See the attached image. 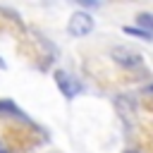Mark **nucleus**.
<instances>
[{
	"mask_svg": "<svg viewBox=\"0 0 153 153\" xmlns=\"http://www.w3.org/2000/svg\"><path fill=\"white\" fill-rule=\"evenodd\" d=\"M55 81H57V86H60V91H62V96H67V98H74L79 91H81V84L79 81H74L67 72H62V69H57L55 72Z\"/></svg>",
	"mask_w": 153,
	"mask_h": 153,
	"instance_id": "nucleus-3",
	"label": "nucleus"
},
{
	"mask_svg": "<svg viewBox=\"0 0 153 153\" xmlns=\"http://www.w3.org/2000/svg\"><path fill=\"white\" fill-rule=\"evenodd\" d=\"M112 60H115L117 65L127 67V69H134V67H139V65L143 62V57H141L136 50H131V48H124V45H117V48H112Z\"/></svg>",
	"mask_w": 153,
	"mask_h": 153,
	"instance_id": "nucleus-2",
	"label": "nucleus"
},
{
	"mask_svg": "<svg viewBox=\"0 0 153 153\" xmlns=\"http://www.w3.org/2000/svg\"><path fill=\"white\" fill-rule=\"evenodd\" d=\"M136 24H139V29L153 33V14H151V12H139V14H136Z\"/></svg>",
	"mask_w": 153,
	"mask_h": 153,
	"instance_id": "nucleus-5",
	"label": "nucleus"
},
{
	"mask_svg": "<svg viewBox=\"0 0 153 153\" xmlns=\"http://www.w3.org/2000/svg\"><path fill=\"white\" fill-rule=\"evenodd\" d=\"M146 91H148V93H153V84H148V88H146Z\"/></svg>",
	"mask_w": 153,
	"mask_h": 153,
	"instance_id": "nucleus-7",
	"label": "nucleus"
},
{
	"mask_svg": "<svg viewBox=\"0 0 153 153\" xmlns=\"http://www.w3.org/2000/svg\"><path fill=\"white\" fill-rule=\"evenodd\" d=\"M0 153H7V151H5V148H2V146H0Z\"/></svg>",
	"mask_w": 153,
	"mask_h": 153,
	"instance_id": "nucleus-8",
	"label": "nucleus"
},
{
	"mask_svg": "<svg viewBox=\"0 0 153 153\" xmlns=\"http://www.w3.org/2000/svg\"><path fill=\"white\" fill-rule=\"evenodd\" d=\"M67 31H69V36H86V33H91L93 31V17L88 14V12H74L72 17H69V24H67Z\"/></svg>",
	"mask_w": 153,
	"mask_h": 153,
	"instance_id": "nucleus-1",
	"label": "nucleus"
},
{
	"mask_svg": "<svg viewBox=\"0 0 153 153\" xmlns=\"http://www.w3.org/2000/svg\"><path fill=\"white\" fill-rule=\"evenodd\" d=\"M124 153H136V151H124Z\"/></svg>",
	"mask_w": 153,
	"mask_h": 153,
	"instance_id": "nucleus-9",
	"label": "nucleus"
},
{
	"mask_svg": "<svg viewBox=\"0 0 153 153\" xmlns=\"http://www.w3.org/2000/svg\"><path fill=\"white\" fill-rule=\"evenodd\" d=\"M0 67H5V65H2V60H0Z\"/></svg>",
	"mask_w": 153,
	"mask_h": 153,
	"instance_id": "nucleus-10",
	"label": "nucleus"
},
{
	"mask_svg": "<svg viewBox=\"0 0 153 153\" xmlns=\"http://www.w3.org/2000/svg\"><path fill=\"white\" fill-rule=\"evenodd\" d=\"M124 33H134V36H141L146 41H153V33H148V31H143L139 26H124Z\"/></svg>",
	"mask_w": 153,
	"mask_h": 153,
	"instance_id": "nucleus-6",
	"label": "nucleus"
},
{
	"mask_svg": "<svg viewBox=\"0 0 153 153\" xmlns=\"http://www.w3.org/2000/svg\"><path fill=\"white\" fill-rule=\"evenodd\" d=\"M0 112H5V115H12V117H19V120H26L24 117V112L12 103V100H0Z\"/></svg>",
	"mask_w": 153,
	"mask_h": 153,
	"instance_id": "nucleus-4",
	"label": "nucleus"
}]
</instances>
